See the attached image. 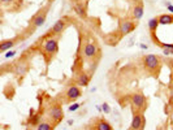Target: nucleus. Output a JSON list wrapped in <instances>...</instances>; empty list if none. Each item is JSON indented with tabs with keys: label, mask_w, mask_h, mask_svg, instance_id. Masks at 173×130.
Masks as SVG:
<instances>
[{
	"label": "nucleus",
	"mask_w": 173,
	"mask_h": 130,
	"mask_svg": "<svg viewBox=\"0 0 173 130\" xmlns=\"http://www.w3.org/2000/svg\"><path fill=\"white\" fill-rule=\"evenodd\" d=\"M0 2L3 3V5H9L10 3H13L14 0H0Z\"/></svg>",
	"instance_id": "obj_22"
},
{
	"label": "nucleus",
	"mask_w": 173,
	"mask_h": 130,
	"mask_svg": "<svg viewBox=\"0 0 173 130\" xmlns=\"http://www.w3.org/2000/svg\"><path fill=\"white\" fill-rule=\"evenodd\" d=\"M37 130H52V125L50 122H40V124H38V126H37Z\"/></svg>",
	"instance_id": "obj_19"
},
{
	"label": "nucleus",
	"mask_w": 173,
	"mask_h": 130,
	"mask_svg": "<svg viewBox=\"0 0 173 130\" xmlns=\"http://www.w3.org/2000/svg\"><path fill=\"white\" fill-rule=\"evenodd\" d=\"M102 107H103V111H104L106 113H110V112H111V109H110V105H108L107 103H103V105H102Z\"/></svg>",
	"instance_id": "obj_21"
},
{
	"label": "nucleus",
	"mask_w": 173,
	"mask_h": 130,
	"mask_svg": "<svg viewBox=\"0 0 173 130\" xmlns=\"http://www.w3.org/2000/svg\"><path fill=\"white\" fill-rule=\"evenodd\" d=\"M143 2L142 0H137V3L133 5V9H132V17L134 20H139V18H142V16H143Z\"/></svg>",
	"instance_id": "obj_10"
},
{
	"label": "nucleus",
	"mask_w": 173,
	"mask_h": 130,
	"mask_svg": "<svg viewBox=\"0 0 173 130\" xmlns=\"http://www.w3.org/2000/svg\"><path fill=\"white\" fill-rule=\"evenodd\" d=\"M78 108H79V104H77V103H75V104H72V105L69 107V111H70V112H72V111H77Z\"/></svg>",
	"instance_id": "obj_20"
},
{
	"label": "nucleus",
	"mask_w": 173,
	"mask_h": 130,
	"mask_svg": "<svg viewBox=\"0 0 173 130\" xmlns=\"http://www.w3.org/2000/svg\"><path fill=\"white\" fill-rule=\"evenodd\" d=\"M14 55V52H8V55H7V57H9V56H13Z\"/></svg>",
	"instance_id": "obj_23"
},
{
	"label": "nucleus",
	"mask_w": 173,
	"mask_h": 130,
	"mask_svg": "<svg viewBox=\"0 0 173 130\" xmlns=\"http://www.w3.org/2000/svg\"><path fill=\"white\" fill-rule=\"evenodd\" d=\"M67 20L65 18H61V20H57L56 22H55V25L52 26V29L50 30V32L48 34L50 35H60L61 32L65 30V28H67Z\"/></svg>",
	"instance_id": "obj_6"
},
{
	"label": "nucleus",
	"mask_w": 173,
	"mask_h": 130,
	"mask_svg": "<svg viewBox=\"0 0 173 130\" xmlns=\"http://www.w3.org/2000/svg\"><path fill=\"white\" fill-rule=\"evenodd\" d=\"M48 116H50V118L52 121H55L56 124L59 121H61L63 120V117H64V111H63V107L61 105H53L51 107V109L50 112H48Z\"/></svg>",
	"instance_id": "obj_3"
},
{
	"label": "nucleus",
	"mask_w": 173,
	"mask_h": 130,
	"mask_svg": "<svg viewBox=\"0 0 173 130\" xmlns=\"http://www.w3.org/2000/svg\"><path fill=\"white\" fill-rule=\"evenodd\" d=\"M158 26H159V20H158V17L151 18V20L148 21V30H150L151 34H155V31H156V29H158Z\"/></svg>",
	"instance_id": "obj_18"
},
{
	"label": "nucleus",
	"mask_w": 173,
	"mask_h": 130,
	"mask_svg": "<svg viewBox=\"0 0 173 130\" xmlns=\"http://www.w3.org/2000/svg\"><path fill=\"white\" fill-rule=\"evenodd\" d=\"M159 25H172L173 24V16L172 14H161L158 17Z\"/></svg>",
	"instance_id": "obj_14"
},
{
	"label": "nucleus",
	"mask_w": 173,
	"mask_h": 130,
	"mask_svg": "<svg viewBox=\"0 0 173 130\" xmlns=\"http://www.w3.org/2000/svg\"><path fill=\"white\" fill-rule=\"evenodd\" d=\"M90 82V77L86 73H81L78 74L77 77V85L78 86H82V87H85V86H87Z\"/></svg>",
	"instance_id": "obj_15"
},
{
	"label": "nucleus",
	"mask_w": 173,
	"mask_h": 130,
	"mask_svg": "<svg viewBox=\"0 0 173 130\" xmlns=\"http://www.w3.org/2000/svg\"><path fill=\"white\" fill-rule=\"evenodd\" d=\"M144 68L151 73H156L160 68V60L156 55H147L144 57Z\"/></svg>",
	"instance_id": "obj_1"
},
{
	"label": "nucleus",
	"mask_w": 173,
	"mask_h": 130,
	"mask_svg": "<svg viewBox=\"0 0 173 130\" xmlns=\"http://www.w3.org/2000/svg\"><path fill=\"white\" fill-rule=\"evenodd\" d=\"M168 9L171 10V12H173V5H168Z\"/></svg>",
	"instance_id": "obj_24"
},
{
	"label": "nucleus",
	"mask_w": 173,
	"mask_h": 130,
	"mask_svg": "<svg viewBox=\"0 0 173 130\" xmlns=\"http://www.w3.org/2000/svg\"><path fill=\"white\" fill-rule=\"evenodd\" d=\"M130 99H132L133 105L136 107V108H138V109H142V108L144 107V104H146V96L142 93L133 94Z\"/></svg>",
	"instance_id": "obj_9"
},
{
	"label": "nucleus",
	"mask_w": 173,
	"mask_h": 130,
	"mask_svg": "<svg viewBox=\"0 0 173 130\" xmlns=\"http://www.w3.org/2000/svg\"><path fill=\"white\" fill-rule=\"evenodd\" d=\"M95 130H113L111 124H108L106 120H99L95 125Z\"/></svg>",
	"instance_id": "obj_16"
},
{
	"label": "nucleus",
	"mask_w": 173,
	"mask_h": 130,
	"mask_svg": "<svg viewBox=\"0 0 173 130\" xmlns=\"http://www.w3.org/2000/svg\"><path fill=\"white\" fill-rule=\"evenodd\" d=\"M43 48H44V51L48 53V55H53V53H56L57 52V48H59L57 39L48 38V39L43 43Z\"/></svg>",
	"instance_id": "obj_5"
},
{
	"label": "nucleus",
	"mask_w": 173,
	"mask_h": 130,
	"mask_svg": "<svg viewBox=\"0 0 173 130\" xmlns=\"http://www.w3.org/2000/svg\"><path fill=\"white\" fill-rule=\"evenodd\" d=\"M82 95V91L78 86H69L65 91V96H67V100L70 101V100H75Z\"/></svg>",
	"instance_id": "obj_7"
},
{
	"label": "nucleus",
	"mask_w": 173,
	"mask_h": 130,
	"mask_svg": "<svg viewBox=\"0 0 173 130\" xmlns=\"http://www.w3.org/2000/svg\"><path fill=\"white\" fill-rule=\"evenodd\" d=\"M144 124H146V121H144V117H143L142 113L140 112L134 113L133 120H132V125H130L132 130H142L143 126H144Z\"/></svg>",
	"instance_id": "obj_4"
},
{
	"label": "nucleus",
	"mask_w": 173,
	"mask_h": 130,
	"mask_svg": "<svg viewBox=\"0 0 173 130\" xmlns=\"http://www.w3.org/2000/svg\"><path fill=\"white\" fill-rule=\"evenodd\" d=\"M46 18H47V10L43 9V10L38 12V13L34 16L33 21H31V24H33L34 28H39V26H42L43 24L46 22Z\"/></svg>",
	"instance_id": "obj_11"
},
{
	"label": "nucleus",
	"mask_w": 173,
	"mask_h": 130,
	"mask_svg": "<svg viewBox=\"0 0 173 130\" xmlns=\"http://www.w3.org/2000/svg\"><path fill=\"white\" fill-rule=\"evenodd\" d=\"M17 42H18V38H12V39L2 40V43H0V51L5 52L7 50H9V48H12Z\"/></svg>",
	"instance_id": "obj_13"
},
{
	"label": "nucleus",
	"mask_w": 173,
	"mask_h": 130,
	"mask_svg": "<svg viewBox=\"0 0 173 130\" xmlns=\"http://www.w3.org/2000/svg\"><path fill=\"white\" fill-rule=\"evenodd\" d=\"M96 55H98V46L93 42L87 43L83 48V56L86 59H94Z\"/></svg>",
	"instance_id": "obj_8"
},
{
	"label": "nucleus",
	"mask_w": 173,
	"mask_h": 130,
	"mask_svg": "<svg viewBox=\"0 0 173 130\" xmlns=\"http://www.w3.org/2000/svg\"><path fill=\"white\" fill-rule=\"evenodd\" d=\"M137 28V24L134 22L133 20H121L120 24H118V31H120V34L122 35H126L129 32H132L134 29Z\"/></svg>",
	"instance_id": "obj_2"
},
{
	"label": "nucleus",
	"mask_w": 173,
	"mask_h": 130,
	"mask_svg": "<svg viewBox=\"0 0 173 130\" xmlns=\"http://www.w3.org/2000/svg\"><path fill=\"white\" fill-rule=\"evenodd\" d=\"M26 72H28V64L26 63H20L18 61L13 68V73L17 75V77H22V75L26 74Z\"/></svg>",
	"instance_id": "obj_12"
},
{
	"label": "nucleus",
	"mask_w": 173,
	"mask_h": 130,
	"mask_svg": "<svg viewBox=\"0 0 173 130\" xmlns=\"http://www.w3.org/2000/svg\"><path fill=\"white\" fill-rule=\"evenodd\" d=\"M74 12L77 13L79 17H82V18H86V9L82 7V4H79V3H75L74 4Z\"/></svg>",
	"instance_id": "obj_17"
}]
</instances>
